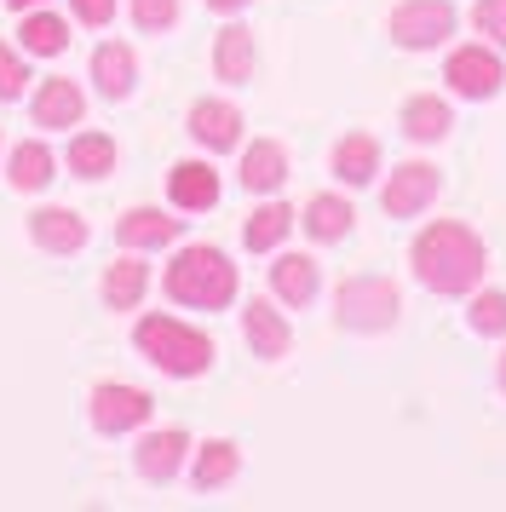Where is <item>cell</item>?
<instances>
[{"label":"cell","mask_w":506,"mask_h":512,"mask_svg":"<svg viewBox=\"0 0 506 512\" xmlns=\"http://www.w3.org/2000/svg\"><path fill=\"white\" fill-rule=\"evenodd\" d=\"M414 277H420V288H432V294H472L483 282V242L460 219H437V225H426V231L414 236Z\"/></svg>","instance_id":"1"},{"label":"cell","mask_w":506,"mask_h":512,"mask_svg":"<svg viewBox=\"0 0 506 512\" xmlns=\"http://www.w3.org/2000/svg\"><path fill=\"white\" fill-rule=\"evenodd\" d=\"M236 288H242V271L230 265L225 248H213V242H190L173 254V265L161 271V294L184 311H225L236 300Z\"/></svg>","instance_id":"2"},{"label":"cell","mask_w":506,"mask_h":512,"mask_svg":"<svg viewBox=\"0 0 506 512\" xmlns=\"http://www.w3.org/2000/svg\"><path fill=\"white\" fill-rule=\"evenodd\" d=\"M133 346L156 363L167 380H196V374L213 369V340H207L202 328L179 323V317H167V311H150V317H138L133 328Z\"/></svg>","instance_id":"3"},{"label":"cell","mask_w":506,"mask_h":512,"mask_svg":"<svg viewBox=\"0 0 506 512\" xmlns=\"http://www.w3.org/2000/svg\"><path fill=\"white\" fill-rule=\"evenodd\" d=\"M334 317L351 334H386L397 323V288L386 277H345L334 294Z\"/></svg>","instance_id":"4"},{"label":"cell","mask_w":506,"mask_h":512,"mask_svg":"<svg viewBox=\"0 0 506 512\" xmlns=\"http://www.w3.org/2000/svg\"><path fill=\"white\" fill-rule=\"evenodd\" d=\"M87 415H92V426H98L104 438H127V432H138L144 420L156 415V397L144 392V386H121V380H104V386H92Z\"/></svg>","instance_id":"5"},{"label":"cell","mask_w":506,"mask_h":512,"mask_svg":"<svg viewBox=\"0 0 506 512\" xmlns=\"http://www.w3.org/2000/svg\"><path fill=\"white\" fill-rule=\"evenodd\" d=\"M455 35V6L449 0H403L391 12V41L403 52H432Z\"/></svg>","instance_id":"6"},{"label":"cell","mask_w":506,"mask_h":512,"mask_svg":"<svg viewBox=\"0 0 506 512\" xmlns=\"http://www.w3.org/2000/svg\"><path fill=\"white\" fill-rule=\"evenodd\" d=\"M443 81H449L460 98H495L506 70H501V58H495V47H460V52H449V64H443Z\"/></svg>","instance_id":"7"},{"label":"cell","mask_w":506,"mask_h":512,"mask_svg":"<svg viewBox=\"0 0 506 512\" xmlns=\"http://www.w3.org/2000/svg\"><path fill=\"white\" fill-rule=\"evenodd\" d=\"M29 116H35V127H46V133H58V127H81V116H87V93H81V81H69V75H46L41 87H35V98H29Z\"/></svg>","instance_id":"8"},{"label":"cell","mask_w":506,"mask_h":512,"mask_svg":"<svg viewBox=\"0 0 506 512\" xmlns=\"http://www.w3.org/2000/svg\"><path fill=\"white\" fill-rule=\"evenodd\" d=\"M437 167L432 162H403V167H391V179H386V213L391 219H414L420 208H432L437 202Z\"/></svg>","instance_id":"9"},{"label":"cell","mask_w":506,"mask_h":512,"mask_svg":"<svg viewBox=\"0 0 506 512\" xmlns=\"http://www.w3.org/2000/svg\"><path fill=\"white\" fill-rule=\"evenodd\" d=\"M184 236V219H173L167 208H127L115 219V242L133 248V254H150V248H173Z\"/></svg>","instance_id":"10"},{"label":"cell","mask_w":506,"mask_h":512,"mask_svg":"<svg viewBox=\"0 0 506 512\" xmlns=\"http://www.w3.org/2000/svg\"><path fill=\"white\" fill-rule=\"evenodd\" d=\"M29 242L41 254H81L92 242V225L75 208H35L29 213Z\"/></svg>","instance_id":"11"},{"label":"cell","mask_w":506,"mask_h":512,"mask_svg":"<svg viewBox=\"0 0 506 512\" xmlns=\"http://www.w3.org/2000/svg\"><path fill=\"white\" fill-rule=\"evenodd\" d=\"M184 455H190V438H184L179 426H167V432H144L133 449V466L144 484H173L184 472Z\"/></svg>","instance_id":"12"},{"label":"cell","mask_w":506,"mask_h":512,"mask_svg":"<svg viewBox=\"0 0 506 512\" xmlns=\"http://www.w3.org/2000/svg\"><path fill=\"white\" fill-rule=\"evenodd\" d=\"M190 139L213 150V156H225L242 144V110L225 104V98H202V104H190Z\"/></svg>","instance_id":"13"},{"label":"cell","mask_w":506,"mask_h":512,"mask_svg":"<svg viewBox=\"0 0 506 512\" xmlns=\"http://www.w3.org/2000/svg\"><path fill=\"white\" fill-rule=\"evenodd\" d=\"M242 334H248L253 357H265V363L288 357V346H294V328L282 323V311H276L271 300H248L242 305Z\"/></svg>","instance_id":"14"},{"label":"cell","mask_w":506,"mask_h":512,"mask_svg":"<svg viewBox=\"0 0 506 512\" xmlns=\"http://www.w3.org/2000/svg\"><path fill=\"white\" fill-rule=\"evenodd\" d=\"M167 202L179 213L219 208V173L207 162H173V173H167Z\"/></svg>","instance_id":"15"},{"label":"cell","mask_w":506,"mask_h":512,"mask_svg":"<svg viewBox=\"0 0 506 512\" xmlns=\"http://www.w3.org/2000/svg\"><path fill=\"white\" fill-rule=\"evenodd\" d=\"M58 179V156H52V144L41 139H23L6 150V185L23 190V196H35V190H46Z\"/></svg>","instance_id":"16"},{"label":"cell","mask_w":506,"mask_h":512,"mask_svg":"<svg viewBox=\"0 0 506 512\" xmlns=\"http://www.w3.org/2000/svg\"><path fill=\"white\" fill-rule=\"evenodd\" d=\"M92 81H98V93L121 104V98L138 87V52L127 41H104V47L92 52Z\"/></svg>","instance_id":"17"},{"label":"cell","mask_w":506,"mask_h":512,"mask_svg":"<svg viewBox=\"0 0 506 512\" xmlns=\"http://www.w3.org/2000/svg\"><path fill=\"white\" fill-rule=\"evenodd\" d=\"M98 294H104V305H110V311H138V300L150 294V265H144L133 248H127V254H121L110 271H104Z\"/></svg>","instance_id":"18"},{"label":"cell","mask_w":506,"mask_h":512,"mask_svg":"<svg viewBox=\"0 0 506 512\" xmlns=\"http://www.w3.org/2000/svg\"><path fill=\"white\" fill-rule=\"evenodd\" d=\"M317 288H322V271H317V259H311V254H276L271 294L282 305H311V300H317Z\"/></svg>","instance_id":"19"},{"label":"cell","mask_w":506,"mask_h":512,"mask_svg":"<svg viewBox=\"0 0 506 512\" xmlns=\"http://www.w3.org/2000/svg\"><path fill=\"white\" fill-rule=\"evenodd\" d=\"M282 179H288V150L276 139H253L242 150V190L271 196V190H282Z\"/></svg>","instance_id":"20"},{"label":"cell","mask_w":506,"mask_h":512,"mask_svg":"<svg viewBox=\"0 0 506 512\" xmlns=\"http://www.w3.org/2000/svg\"><path fill=\"white\" fill-rule=\"evenodd\" d=\"M64 162H69L75 179H110L115 173V139L110 133H98V127H75Z\"/></svg>","instance_id":"21"},{"label":"cell","mask_w":506,"mask_h":512,"mask_svg":"<svg viewBox=\"0 0 506 512\" xmlns=\"http://www.w3.org/2000/svg\"><path fill=\"white\" fill-rule=\"evenodd\" d=\"M213 75H219L225 87L253 81V29H242V24L219 29V41H213Z\"/></svg>","instance_id":"22"},{"label":"cell","mask_w":506,"mask_h":512,"mask_svg":"<svg viewBox=\"0 0 506 512\" xmlns=\"http://www.w3.org/2000/svg\"><path fill=\"white\" fill-rule=\"evenodd\" d=\"M380 173V139L374 133H345L334 144V179L340 185H374Z\"/></svg>","instance_id":"23"},{"label":"cell","mask_w":506,"mask_h":512,"mask_svg":"<svg viewBox=\"0 0 506 512\" xmlns=\"http://www.w3.org/2000/svg\"><path fill=\"white\" fill-rule=\"evenodd\" d=\"M299 219L288 202H259V208L248 213V225H242V242H248V254H276L282 248V236L294 231Z\"/></svg>","instance_id":"24"},{"label":"cell","mask_w":506,"mask_h":512,"mask_svg":"<svg viewBox=\"0 0 506 512\" xmlns=\"http://www.w3.org/2000/svg\"><path fill=\"white\" fill-rule=\"evenodd\" d=\"M18 47L29 52V58H58V52L69 47V24L58 18V12H46V6H35V12H18Z\"/></svg>","instance_id":"25"},{"label":"cell","mask_w":506,"mask_h":512,"mask_svg":"<svg viewBox=\"0 0 506 512\" xmlns=\"http://www.w3.org/2000/svg\"><path fill=\"white\" fill-rule=\"evenodd\" d=\"M449 127H455V116H449V104H443V98L414 93L409 104H403V139L437 144V139H449Z\"/></svg>","instance_id":"26"},{"label":"cell","mask_w":506,"mask_h":512,"mask_svg":"<svg viewBox=\"0 0 506 512\" xmlns=\"http://www.w3.org/2000/svg\"><path fill=\"white\" fill-rule=\"evenodd\" d=\"M351 219H357V213H351L345 196H311L305 213H299V225H305L311 242H345V236H351Z\"/></svg>","instance_id":"27"},{"label":"cell","mask_w":506,"mask_h":512,"mask_svg":"<svg viewBox=\"0 0 506 512\" xmlns=\"http://www.w3.org/2000/svg\"><path fill=\"white\" fill-rule=\"evenodd\" d=\"M242 472V455H236V443H225V438H213V443H202V455H196V472H190V484L196 489H225L230 478Z\"/></svg>","instance_id":"28"},{"label":"cell","mask_w":506,"mask_h":512,"mask_svg":"<svg viewBox=\"0 0 506 512\" xmlns=\"http://www.w3.org/2000/svg\"><path fill=\"white\" fill-rule=\"evenodd\" d=\"M466 323L478 328V334H506V294H495V288L472 294V305H466Z\"/></svg>","instance_id":"29"},{"label":"cell","mask_w":506,"mask_h":512,"mask_svg":"<svg viewBox=\"0 0 506 512\" xmlns=\"http://www.w3.org/2000/svg\"><path fill=\"white\" fill-rule=\"evenodd\" d=\"M23 87H29V52L0 41V98L12 104V98H23Z\"/></svg>","instance_id":"30"},{"label":"cell","mask_w":506,"mask_h":512,"mask_svg":"<svg viewBox=\"0 0 506 512\" xmlns=\"http://www.w3.org/2000/svg\"><path fill=\"white\" fill-rule=\"evenodd\" d=\"M127 12H133V24L144 35H167L179 24V0H127Z\"/></svg>","instance_id":"31"},{"label":"cell","mask_w":506,"mask_h":512,"mask_svg":"<svg viewBox=\"0 0 506 512\" xmlns=\"http://www.w3.org/2000/svg\"><path fill=\"white\" fill-rule=\"evenodd\" d=\"M115 12H121V0H69V18L81 29H110Z\"/></svg>","instance_id":"32"},{"label":"cell","mask_w":506,"mask_h":512,"mask_svg":"<svg viewBox=\"0 0 506 512\" xmlns=\"http://www.w3.org/2000/svg\"><path fill=\"white\" fill-rule=\"evenodd\" d=\"M472 24L495 41V47H506V0H478V12H472Z\"/></svg>","instance_id":"33"},{"label":"cell","mask_w":506,"mask_h":512,"mask_svg":"<svg viewBox=\"0 0 506 512\" xmlns=\"http://www.w3.org/2000/svg\"><path fill=\"white\" fill-rule=\"evenodd\" d=\"M213 12H242V6H253V0H207Z\"/></svg>","instance_id":"34"},{"label":"cell","mask_w":506,"mask_h":512,"mask_svg":"<svg viewBox=\"0 0 506 512\" xmlns=\"http://www.w3.org/2000/svg\"><path fill=\"white\" fill-rule=\"evenodd\" d=\"M12 12H35V6H46V0H6Z\"/></svg>","instance_id":"35"},{"label":"cell","mask_w":506,"mask_h":512,"mask_svg":"<svg viewBox=\"0 0 506 512\" xmlns=\"http://www.w3.org/2000/svg\"><path fill=\"white\" fill-rule=\"evenodd\" d=\"M501 392H506V357H501Z\"/></svg>","instance_id":"36"},{"label":"cell","mask_w":506,"mask_h":512,"mask_svg":"<svg viewBox=\"0 0 506 512\" xmlns=\"http://www.w3.org/2000/svg\"><path fill=\"white\" fill-rule=\"evenodd\" d=\"M0 150H6V144H0Z\"/></svg>","instance_id":"37"}]
</instances>
